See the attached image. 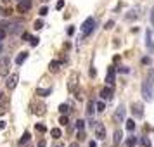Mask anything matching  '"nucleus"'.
I'll return each mask as SVG.
<instances>
[{
  "instance_id": "f257e3e1",
  "label": "nucleus",
  "mask_w": 154,
  "mask_h": 147,
  "mask_svg": "<svg viewBox=\"0 0 154 147\" xmlns=\"http://www.w3.org/2000/svg\"><path fill=\"white\" fill-rule=\"evenodd\" d=\"M95 28V19L94 17H87L85 23L81 24V31H83V36H89Z\"/></svg>"
},
{
  "instance_id": "f03ea898",
  "label": "nucleus",
  "mask_w": 154,
  "mask_h": 147,
  "mask_svg": "<svg viewBox=\"0 0 154 147\" xmlns=\"http://www.w3.org/2000/svg\"><path fill=\"white\" fill-rule=\"evenodd\" d=\"M142 95H144V100H147V102H151L154 99V90L149 85V81H144L142 83Z\"/></svg>"
},
{
  "instance_id": "7ed1b4c3",
  "label": "nucleus",
  "mask_w": 154,
  "mask_h": 147,
  "mask_svg": "<svg viewBox=\"0 0 154 147\" xmlns=\"http://www.w3.org/2000/svg\"><path fill=\"white\" fill-rule=\"evenodd\" d=\"M94 133L99 140H104L106 138V128H104V125L100 121H95L94 123Z\"/></svg>"
},
{
  "instance_id": "20e7f679",
  "label": "nucleus",
  "mask_w": 154,
  "mask_h": 147,
  "mask_svg": "<svg viewBox=\"0 0 154 147\" xmlns=\"http://www.w3.org/2000/svg\"><path fill=\"white\" fill-rule=\"evenodd\" d=\"M9 69H11V59L9 57L0 59V76H9Z\"/></svg>"
},
{
  "instance_id": "39448f33",
  "label": "nucleus",
  "mask_w": 154,
  "mask_h": 147,
  "mask_svg": "<svg viewBox=\"0 0 154 147\" xmlns=\"http://www.w3.org/2000/svg\"><path fill=\"white\" fill-rule=\"evenodd\" d=\"M17 81H19V74L14 73L12 76H7V80H5V87H7L9 90H14L16 85H17Z\"/></svg>"
},
{
  "instance_id": "423d86ee",
  "label": "nucleus",
  "mask_w": 154,
  "mask_h": 147,
  "mask_svg": "<svg viewBox=\"0 0 154 147\" xmlns=\"http://www.w3.org/2000/svg\"><path fill=\"white\" fill-rule=\"evenodd\" d=\"M76 90H78V73H73V74H71V80H69V83H68V92L75 94Z\"/></svg>"
},
{
  "instance_id": "0eeeda50",
  "label": "nucleus",
  "mask_w": 154,
  "mask_h": 147,
  "mask_svg": "<svg viewBox=\"0 0 154 147\" xmlns=\"http://www.w3.org/2000/svg\"><path fill=\"white\" fill-rule=\"evenodd\" d=\"M31 9V0H19V4H17V12L21 14H24Z\"/></svg>"
},
{
  "instance_id": "6e6552de",
  "label": "nucleus",
  "mask_w": 154,
  "mask_h": 147,
  "mask_svg": "<svg viewBox=\"0 0 154 147\" xmlns=\"http://www.w3.org/2000/svg\"><path fill=\"white\" fill-rule=\"evenodd\" d=\"M125 116H126V109H125V106H120V107L114 111V121H116V123H123Z\"/></svg>"
},
{
  "instance_id": "1a4fd4ad",
  "label": "nucleus",
  "mask_w": 154,
  "mask_h": 147,
  "mask_svg": "<svg viewBox=\"0 0 154 147\" xmlns=\"http://www.w3.org/2000/svg\"><path fill=\"white\" fill-rule=\"evenodd\" d=\"M114 73H116V69H114V66H109V71H107V76H106V83L107 85H114Z\"/></svg>"
},
{
  "instance_id": "9d476101",
  "label": "nucleus",
  "mask_w": 154,
  "mask_h": 147,
  "mask_svg": "<svg viewBox=\"0 0 154 147\" xmlns=\"http://www.w3.org/2000/svg\"><path fill=\"white\" fill-rule=\"evenodd\" d=\"M100 97H102V99H106V100H107V99L111 100V99H113V87H111V85L104 87V88L100 90Z\"/></svg>"
},
{
  "instance_id": "9b49d317",
  "label": "nucleus",
  "mask_w": 154,
  "mask_h": 147,
  "mask_svg": "<svg viewBox=\"0 0 154 147\" xmlns=\"http://www.w3.org/2000/svg\"><path fill=\"white\" fill-rule=\"evenodd\" d=\"M132 113H134L137 118H142L144 116V106H142V104H134V106H132Z\"/></svg>"
},
{
  "instance_id": "f8f14e48",
  "label": "nucleus",
  "mask_w": 154,
  "mask_h": 147,
  "mask_svg": "<svg viewBox=\"0 0 154 147\" xmlns=\"http://www.w3.org/2000/svg\"><path fill=\"white\" fill-rule=\"evenodd\" d=\"M26 57H28V52H19L17 57H16V64L17 66H23V62L26 61Z\"/></svg>"
},
{
  "instance_id": "ddd939ff",
  "label": "nucleus",
  "mask_w": 154,
  "mask_h": 147,
  "mask_svg": "<svg viewBox=\"0 0 154 147\" xmlns=\"http://www.w3.org/2000/svg\"><path fill=\"white\" fill-rule=\"evenodd\" d=\"M95 107H97V102H95V100H90V102H89V106H87V114L92 116L94 111H95Z\"/></svg>"
},
{
  "instance_id": "4468645a",
  "label": "nucleus",
  "mask_w": 154,
  "mask_h": 147,
  "mask_svg": "<svg viewBox=\"0 0 154 147\" xmlns=\"http://www.w3.org/2000/svg\"><path fill=\"white\" fill-rule=\"evenodd\" d=\"M135 144H137V137H134V135H130L125 140V147H135Z\"/></svg>"
},
{
  "instance_id": "2eb2a0df",
  "label": "nucleus",
  "mask_w": 154,
  "mask_h": 147,
  "mask_svg": "<svg viewBox=\"0 0 154 147\" xmlns=\"http://www.w3.org/2000/svg\"><path fill=\"white\" fill-rule=\"evenodd\" d=\"M31 107H36L33 113L35 114H45V104H40V106H36V104H31Z\"/></svg>"
},
{
  "instance_id": "dca6fc26",
  "label": "nucleus",
  "mask_w": 154,
  "mask_h": 147,
  "mask_svg": "<svg viewBox=\"0 0 154 147\" xmlns=\"http://www.w3.org/2000/svg\"><path fill=\"white\" fill-rule=\"evenodd\" d=\"M121 138H123V132H121V130H116V132H114V137H113L114 145H118V144L121 142Z\"/></svg>"
},
{
  "instance_id": "f3484780",
  "label": "nucleus",
  "mask_w": 154,
  "mask_h": 147,
  "mask_svg": "<svg viewBox=\"0 0 154 147\" xmlns=\"http://www.w3.org/2000/svg\"><path fill=\"white\" fill-rule=\"evenodd\" d=\"M59 66H61V62H59V61H52L50 64H49V71L56 73V71H59Z\"/></svg>"
},
{
  "instance_id": "a211bd4d",
  "label": "nucleus",
  "mask_w": 154,
  "mask_h": 147,
  "mask_svg": "<svg viewBox=\"0 0 154 147\" xmlns=\"http://www.w3.org/2000/svg\"><path fill=\"white\" fill-rule=\"evenodd\" d=\"M59 111H61L62 114H69V113H71V106H68V104H61Z\"/></svg>"
},
{
  "instance_id": "6ab92c4d",
  "label": "nucleus",
  "mask_w": 154,
  "mask_h": 147,
  "mask_svg": "<svg viewBox=\"0 0 154 147\" xmlns=\"http://www.w3.org/2000/svg\"><path fill=\"white\" fill-rule=\"evenodd\" d=\"M125 123H126V130H128V132H134V130H135V121H134V119H126Z\"/></svg>"
},
{
  "instance_id": "aec40b11",
  "label": "nucleus",
  "mask_w": 154,
  "mask_h": 147,
  "mask_svg": "<svg viewBox=\"0 0 154 147\" xmlns=\"http://www.w3.org/2000/svg\"><path fill=\"white\" fill-rule=\"evenodd\" d=\"M50 92H52V88H38V90H36V95L45 97V95H49Z\"/></svg>"
},
{
  "instance_id": "412c9836",
  "label": "nucleus",
  "mask_w": 154,
  "mask_h": 147,
  "mask_svg": "<svg viewBox=\"0 0 154 147\" xmlns=\"http://www.w3.org/2000/svg\"><path fill=\"white\" fill-rule=\"evenodd\" d=\"M50 135H52L54 138H61L62 132H61V128H52V130H50Z\"/></svg>"
},
{
  "instance_id": "4be33fe9",
  "label": "nucleus",
  "mask_w": 154,
  "mask_h": 147,
  "mask_svg": "<svg viewBox=\"0 0 154 147\" xmlns=\"http://www.w3.org/2000/svg\"><path fill=\"white\" fill-rule=\"evenodd\" d=\"M30 138H31V135L28 132H24L23 137H21V140H19V144H26V142H30Z\"/></svg>"
},
{
  "instance_id": "5701e85b",
  "label": "nucleus",
  "mask_w": 154,
  "mask_h": 147,
  "mask_svg": "<svg viewBox=\"0 0 154 147\" xmlns=\"http://www.w3.org/2000/svg\"><path fill=\"white\" fill-rule=\"evenodd\" d=\"M140 144H142L144 147H152V144H151V140H149L147 137H142V138H140Z\"/></svg>"
},
{
  "instance_id": "b1692460",
  "label": "nucleus",
  "mask_w": 154,
  "mask_h": 147,
  "mask_svg": "<svg viewBox=\"0 0 154 147\" xmlns=\"http://www.w3.org/2000/svg\"><path fill=\"white\" fill-rule=\"evenodd\" d=\"M59 123L62 125V127H66V125H68V123H69V119H68V116H66V114H62V116L59 118Z\"/></svg>"
},
{
  "instance_id": "393cba45",
  "label": "nucleus",
  "mask_w": 154,
  "mask_h": 147,
  "mask_svg": "<svg viewBox=\"0 0 154 147\" xmlns=\"http://www.w3.org/2000/svg\"><path fill=\"white\" fill-rule=\"evenodd\" d=\"M35 128H36L40 133H43V132L47 130V128H45V125H43V123H36V125H35Z\"/></svg>"
},
{
  "instance_id": "a878e982",
  "label": "nucleus",
  "mask_w": 154,
  "mask_h": 147,
  "mask_svg": "<svg viewBox=\"0 0 154 147\" xmlns=\"http://www.w3.org/2000/svg\"><path fill=\"white\" fill-rule=\"evenodd\" d=\"M97 111H99V113H104V111H106V104H104V102H100V100L97 102Z\"/></svg>"
},
{
  "instance_id": "bb28decb",
  "label": "nucleus",
  "mask_w": 154,
  "mask_h": 147,
  "mask_svg": "<svg viewBox=\"0 0 154 147\" xmlns=\"http://www.w3.org/2000/svg\"><path fill=\"white\" fill-rule=\"evenodd\" d=\"M139 14H137V11H130L128 14H126V19H135Z\"/></svg>"
},
{
  "instance_id": "cd10ccee",
  "label": "nucleus",
  "mask_w": 154,
  "mask_h": 147,
  "mask_svg": "<svg viewBox=\"0 0 154 147\" xmlns=\"http://www.w3.org/2000/svg\"><path fill=\"white\" fill-rule=\"evenodd\" d=\"M35 30H42L43 28V21L42 19H38V21H35V26H33Z\"/></svg>"
},
{
  "instance_id": "c85d7f7f",
  "label": "nucleus",
  "mask_w": 154,
  "mask_h": 147,
  "mask_svg": "<svg viewBox=\"0 0 154 147\" xmlns=\"http://www.w3.org/2000/svg\"><path fill=\"white\" fill-rule=\"evenodd\" d=\"M76 128H78V130H83V128H85V121H83V119H78V121H76Z\"/></svg>"
},
{
  "instance_id": "c756f323",
  "label": "nucleus",
  "mask_w": 154,
  "mask_h": 147,
  "mask_svg": "<svg viewBox=\"0 0 154 147\" xmlns=\"http://www.w3.org/2000/svg\"><path fill=\"white\" fill-rule=\"evenodd\" d=\"M147 47H152V38H151V30H147Z\"/></svg>"
},
{
  "instance_id": "7c9ffc66",
  "label": "nucleus",
  "mask_w": 154,
  "mask_h": 147,
  "mask_svg": "<svg viewBox=\"0 0 154 147\" xmlns=\"http://www.w3.org/2000/svg\"><path fill=\"white\" fill-rule=\"evenodd\" d=\"M30 45H31V47H36V45H38V38H36V36L30 38Z\"/></svg>"
},
{
  "instance_id": "2f4dec72",
  "label": "nucleus",
  "mask_w": 154,
  "mask_h": 147,
  "mask_svg": "<svg viewBox=\"0 0 154 147\" xmlns=\"http://www.w3.org/2000/svg\"><path fill=\"white\" fill-rule=\"evenodd\" d=\"M113 26H114V21H107V23H106V26H104V28H106V30H111Z\"/></svg>"
},
{
  "instance_id": "473e14b6",
  "label": "nucleus",
  "mask_w": 154,
  "mask_h": 147,
  "mask_svg": "<svg viewBox=\"0 0 154 147\" xmlns=\"http://www.w3.org/2000/svg\"><path fill=\"white\" fill-rule=\"evenodd\" d=\"M62 7H64V0H59V2L56 4V9H57V11H61Z\"/></svg>"
},
{
  "instance_id": "72a5a7b5",
  "label": "nucleus",
  "mask_w": 154,
  "mask_h": 147,
  "mask_svg": "<svg viewBox=\"0 0 154 147\" xmlns=\"http://www.w3.org/2000/svg\"><path fill=\"white\" fill-rule=\"evenodd\" d=\"M47 14H49V9L47 7H42L40 9V16H47Z\"/></svg>"
},
{
  "instance_id": "f704fd0d",
  "label": "nucleus",
  "mask_w": 154,
  "mask_h": 147,
  "mask_svg": "<svg viewBox=\"0 0 154 147\" xmlns=\"http://www.w3.org/2000/svg\"><path fill=\"white\" fill-rule=\"evenodd\" d=\"M142 64L149 66V64H151V57H144V59H142Z\"/></svg>"
},
{
  "instance_id": "c9c22d12",
  "label": "nucleus",
  "mask_w": 154,
  "mask_h": 147,
  "mask_svg": "<svg viewBox=\"0 0 154 147\" xmlns=\"http://www.w3.org/2000/svg\"><path fill=\"white\" fill-rule=\"evenodd\" d=\"M36 145H38V147H47V142L42 138V140H38V144H36Z\"/></svg>"
},
{
  "instance_id": "e433bc0d",
  "label": "nucleus",
  "mask_w": 154,
  "mask_h": 147,
  "mask_svg": "<svg viewBox=\"0 0 154 147\" xmlns=\"http://www.w3.org/2000/svg\"><path fill=\"white\" fill-rule=\"evenodd\" d=\"M78 138H80V140L85 138V132H83V130H78Z\"/></svg>"
},
{
  "instance_id": "4c0bfd02",
  "label": "nucleus",
  "mask_w": 154,
  "mask_h": 147,
  "mask_svg": "<svg viewBox=\"0 0 154 147\" xmlns=\"http://www.w3.org/2000/svg\"><path fill=\"white\" fill-rule=\"evenodd\" d=\"M4 38H5V30L0 28V40H4Z\"/></svg>"
},
{
  "instance_id": "58836bf2",
  "label": "nucleus",
  "mask_w": 154,
  "mask_h": 147,
  "mask_svg": "<svg viewBox=\"0 0 154 147\" xmlns=\"http://www.w3.org/2000/svg\"><path fill=\"white\" fill-rule=\"evenodd\" d=\"M73 33H75V28H73V26H69V28H68V35H73Z\"/></svg>"
},
{
  "instance_id": "ea45409f",
  "label": "nucleus",
  "mask_w": 154,
  "mask_h": 147,
  "mask_svg": "<svg viewBox=\"0 0 154 147\" xmlns=\"http://www.w3.org/2000/svg\"><path fill=\"white\" fill-rule=\"evenodd\" d=\"M95 74H97V71H95V69H94V68H90V76H92V78H94V76H95Z\"/></svg>"
},
{
  "instance_id": "a19ab883",
  "label": "nucleus",
  "mask_w": 154,
  "mask_h": 147,
  "mask_svg": "<svg viewBox=\"0 0 154 147\" xmlns=\"http://www.w3.org/2000/svg\"><path fill=\"white\" fill-rule=\"evenodd\" d=\"M120 73H128V68H123V66H121V68H120Z\"/></svg>"
},
{
  "instance_id": "79ce46f5",
  "label": "nucleus",
  "mask_w": 154,
  "mask_h": 147,
  "mask_svg": "<svg viewBox=\"0 0 154 147\" xmlns=\"http://www.w3.org/2000/svg\"><path fill=\"white\" fill-rule=\"evenodd\" d=\"M5 128V121H0V130H4Z\"/></svg>"
},
{
  "instance_id": "37998d69",
  "label": "nucleus",
  "mask_w": 154,
  "mask_h": 147,
  "mask_svg": "<svg viewBox=\"0 0 154 147\" xmlns=\"http://www.w3.org/2000/svg\"><path fill=\"white\" fill-rule=\"evenodd\" d=\"M151 19H152V24H154V9L151 11Z\"/></svg>"
},
{
  "instance_id": "c03bdc74",
  "label": "nucleus",
  "mask_w": 154,
  "mask_h": 147,
  "mask_svg": "<svg viewBox=\"0 0 154 147\" xmlns=\"http://www.w3.org/2000/svg\"><path fill=\"white\" fill-rule=\"evenodd\" d=\"M68 147H80V145H78V144H76V142H73V144H69V145H68Z\"/></svg>"
},
{
  "instance_id": "a18cd8bd",
  "label": "nucleus",
  "mask_w": 154,
  "mask_h": 147,
  "mask_svg": "<svg viewBox=\"0 0 154 147\" xmlns=\"http://www.w3.org/2000/svg\"><path fill=\"white\" fill-rule=\"evenodd\" d=\"M89 147H97V144H95V142H90V144H89Z\"/></svg>"
},
{
  "instance_id": "49530a36",
  "label": "nucleus",
  "mask_w": 154,
  "mask_h": 147,
  "mask_svg": "<svg viewBox=\"0 0 154 147\" xmlns=\"http://www.w3.org/2000/svg\"><path fill=\"white\" fill-rule=\"evenodd\" d=\"M2 100H5V99H4V92H0V102Z\"/></svg>"
},
{
  "instance_id": "de8ad7c7",
  "label": "nucleus",
  "mask_w": 154,
  "mask_h": 147,
  "mask_svg": "<svg viewBox=\"0 0 154 147\" xmlns=\"http://www.w3.org/2000/svg\"><path fill=\"white\" fill-rule=\"evenodd\" d=\"M2 113H4V109H2V107H0V114H2Z\"/></svg>"
},
{
  "instance_id": "09e8293b",
  "label": "nucleus",
  "mask_w": 154,
  "mask_h": 147,
  "mask_svg": "<svg viewBox=\"0 0 154 147\" xmlns=\"http://www.w3.org/2000/svg\"><path fill=\"white\" fill-rule=\"evenodd\" d=\"M42 2H49V0H42Z\"/></svg>"
}]
</instances>
